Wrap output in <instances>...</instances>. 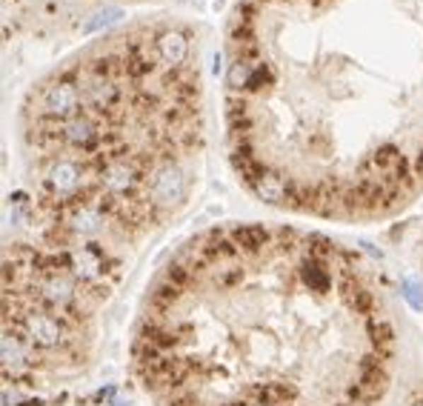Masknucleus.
<instances>
[{
	"instance_id": "obj_1",
	"label": "nucleus",
	"mask_w": 423,
	"mask_h": 406,
	"mask_svg": "<svg viewBox=\"0 0 423 406\" xmlns=\"http://www.w3.org/2000/svg\"><path fill=\"white\" fill-rule=\"evenodd\" d=\"M206 146L203 37L178 18L117 26L29 89L4 246L9 386L92 364L132 266L192 203Z\"/></svg>"
},
{
	"instance_id": "obj_3",
	"label": "nucleus",
	"mask_w": 423,
	"mask_h": 406,
	"mask_svg": "<svg viewBox=\"0 0 423 406\" xmlns=\"http://www.w3.org/2000/svg\"><path fill=\"white\" fill-rule=\"evenodd\" d=\"M226 152L289 215L375 224L423 195V0H238Z\"/></svg>"
},
{
	"instance_id": "obj_2",
	"label": "nucleus",
	"mask_w": 423,
	"mask_h": 406,
	"mask_svg": "<svg viewBox=\"0 0 423 406\" xmlns=\"http://www.w3.org/2000/svg\"><path fill=\"white\" fill-rule=\"evenodd\" d=\"M129 369L152 406H383L398 326L364 252L292 224H221L158 269Z\"/></svg>"
},
{
	"instance_id": "obj_4",
	"label": "nucleus",
	"mask_w": 423,
	"mask_h": 406,
	"mask_svg": "<svg viewBox=\"0 0 423 406\" xmlns=\"http://www.w3.org/2000/svg\"><path fill=\"white\" fill-rule=\"evenodd\" d=\"M23 9L37 12H66V9H92V6H120V4H146V0H15Z\"/></svg>"
}]
</instances>
